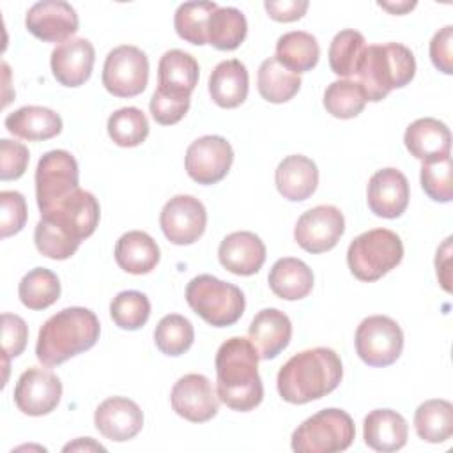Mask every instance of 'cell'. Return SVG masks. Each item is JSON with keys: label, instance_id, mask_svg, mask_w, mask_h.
<instances>
[{"label": "cell", "instance_id": "1", "mask_svg": "<svg viewBox=\"0 0 453 453\" xmlns=\"http://www.w3.org/2000/svg\"><path fill=\"white\" fill-rule=\"evenodd\" d=\"M258 352L250 338L234 336L223 342L216 352L218 400L239 412L260 405L264 386L258 375Z\"/></svg>", "mask_w": 453, "mask_h": 453}, {"label": "cell", "instance_id": "2", "mask_svg": "<svg viewBox=\"0 0 453 453\" xmlns=\"http://www.w3.org/2000/svg\"><path fill=\"white\" fill-rule=\"evenodd\" d=\"M343 377L340 356L327 347H315L294 354L278 372L280 396L288 403H308L338 388Z\"/></svg>", "mask_w": 453, "mask_h": 453}, {"label": "cell", "instance_id": "3", "mask_svg": "<svg viewBox=\"0 0 453 453\" xmlns=\"http://www.w3.org/2000/svg\"><path fill=\"white\" fill-rule=\"evenodd\" d=\"M101 326L94 311L71 306L51 315L39 329L35 356L44 366H57L73 356L92 349L99 340Z\"/></svg>", "mask_w": 453, "mask_h": 453}, {"label": "cell", "instance_id": "4", "mask_svg": "<svg viewBox=\"0 0 453 453\" xmlns=\"http://www.w3.org/2000/svg\"><path fill=\"white\" fill-rule=\"evenodd\" d=\"M416 74L412 51L400 42L372 44L365 48L356 71L366 101H382L393 88H402Z\"/></svg>", "mask_w": 453, "mask_h": 453}, {"label": "cell", "instance_id": "5", "mask_svg": "<svg viewBox=\"0 0 453 453\" xmlns=\"http://www.w3.org/2000/svg\"><path fill=\"white\" fill-rule=\"evenodd\" d=\"M186 301L189 308L214 327L235 324L246 306L242 290L212 274L195 276L186 287Z\"/></svg>", "mask_w": 453, "mask_h": 453}, {"label": "cell", "instance_id": "6", "mask_svg": "<svg viewBox=\"0 0 453 453\" xmlns=\"http://www.w3.org/2000/svg\"><path fill=\"white\" fill-rule=\"evenodd\" d=\"M403 258L402 239L388 228L359 234L347 250L350 273L361 281H377Z\"/></svg>", "mask_w": 453, "mask_h": 453}, {"label": "cell", "instance_id": "7", "mask_svg": "<svg viewBox=\"0 0 453 453\" xmlns=\"http://www.w3.org/2000/svg\"><path fill=\"white\" fill-rule=\"evenodd\" d=\"M356 435L352 418L342 409H322L304 419L292 434L296 453H334L347 449Z\"/></svg>", "mask_w": 453, "mask_h": 453}, {"label": "cell", "instance_id": "8", "mask_svg": "<svg viewBox=\"0 0 453 453\" xmlns=\"http://www.w3.org/2000/svg\"><path fill=\"white\" fill-rule=\"evenodd\" d=\"M354 343L357 356L368 366H389L402 354L403 333L391 317L372 315L357 326Z\"/></svg>", "mask_w": 453, "mask_h": 453}, {"label": "cell", "instance_id": "9", "mask_svg": "<svg viewBox=\"0 0 453 453\" xmlns=\"http://www.w3.org/2000/svg\"><path fill=\"white\" fill-rule=\"evenodd\" d=\"M101 80L110 94L117 97H134L147 87L149 58L136 46H117L106 55Z\"/></svg>", "mask_w": 453, "mask_h": 453}, {"label": "cell", "instance_id": "10", "mask_svg": "<svg viewBox=\"0 0 453 453\" xmlns=\"http://www.w3.org/2000/svg\"><path fill=\"white\" fill-rule=\"evenodd\" d=\"M78 163L67 150L46 152L35 170V198L39 211L44 212L57 202L80 188Z\"/></svg>", "mask_w": 453, "mask_h": 453}, {"label": "cell", "instance_id": "11", "mask_svg": "<svg viewBox=\"0 0 453 453\" xmlns=\"http://www.w3.org/2000/svg\"><path fill=\"white\" fill-rule=\"evenodd\" d=\"M99 202L97 198L81 188L57 202L48 211L41 212V218L51 221L69 237L81 242L90 237L99 225Z\"/></svg>", "mask_w": 453, "mask_h": 453}, {"label": "cell", "instance_id": "12", "mask_svg": "<svg viewBox=\"0 0 453 453\" xmlns=\"http://www.w3.org/2000/svg\"><path fill=\"white\" fill-rule=\"evenodd\" d=\"M234 150L232 145L218 134H205L196 138L186 150V172L188 175L203 186L223 180L232 166Z\"/></svg>", "mask_w": 453, "mask_h": 453}, {"label": "cell", "instance_id": "13", "mask_svg": "<svg viewBox=\"0 0 453 453\" xmlns=\"http://www.w3.org/2000/svg\"><path fill=\"white\" fill-rule=\"evenodd\" d=\"M345 232V218L334 205H317L301 214L294 228L296 242L308 253L333 250Z\"/></svg>", "mask_w": 453, "mask_h": 453}, {"label": "cell", "instance_id": "14", "mask_svg": "<svg viewBox=\"0 0 453 453\" xmlns=\"http://www.w3.org/2000/svg\"><path fill=\"white\" fill-rule=\"evenodd\" d=\"M159 225L172 244H193L205 232L207 211L198 198L191 195H175L161 209Z\"/></svg>", "mask_w": 453, "mask_h": 453}, {"label": "cell", "instance_id": "15", "mask_svg": "<svg viewBox=\"0 0 453 453\" xmlns=\"http://www.w3.org/2000/svg\"><path fill=\"white\" fill-rule=\"evenodd\" d=\"M62 398L60 379L42 368L25 370L14 388V403L27 416H44L57 409Z\"/></svg>", "mask_w": 453, "mask_h": 453}, {"label": "cell", "instance_id": "16", "mask_svg": "<svg viewBox=\"0 0 453 453\" xmlns=\"http://www.w3.org/2000/svg\"><path fill=\"white\" fill-rule=\"evenodd\" d=\"M27 30L44 42H65L78 32L80 21L74 7L64 0L34 4L25 16Z\"/></svg>", "mask_w": 453, "mask_h": 453}, {"label": "cell", "instance_id": "17", "mask_svg": "<svg viewBox=\"0 0 453 453\" xmlns=\"http://www.w3.org/2000/svg\"><path fill=\"white\" fill-rule=\"evenodd\" d=\"M172 409L191 423H205L218 414V395L211 380L202 373L180 377L170 393Z\"/></svg>", "mask_w": 453, "mask_h": 453}, {"label": "cell", "instance_id": "18", "mask_svg": "<svg viewBox=\"0 0 453 453\" xmlns=\"http://www.w3.org/2000/svg\"><path fill=\"white\" fill-rule=\"evenodd\" d=\"M409 196L407 177L396 168L377 170L368 180L366 202L379 218L395 219L402 216L409 205Z\"/></svg>", "mask_w": 453, "mask_h": 453}, {"label": "cell", "instance_id": "19", "mask_svg": "<svg viewBox=\"0 0 453 453\" xmlns=\"http://www.w3.org/2000/svg\"><path fill=\"white\" fill-rule=\"evenodd\" d=\"M94 425L106 439L124 442L142 430L143 412L136 402L126 396H110L97 405Z\"/></svg>", "mask_w": 453, "mask_h": 453}, {"label": "cell", "instance_id": "20", "mask_svg": "<svg viewBox=\"0 0 453 453\" xmlns=\"http://www.w3.org/2000/svg\"><path fill=\"white\" fill-rule=\"evenodd\" d=\"M96 51L88 39L76 37L65 42H60L51 51V73L55 80L64 87H80L83 85L94 67Z\"/></svg>", "mask_w": 453, "mask_h": 453}, {"label": "cell", "instance_id": "21", "mask_svg": "<svg viewBox=\"0 0 453 453\" xmlns=\"http://www.w3.org/2000/svg\"><path fill=\"white\" fill-rule=\"evenodd\" d=\"M218 258L232 274L251 276L258 273L265 262V244L253 232H232L221 241Z\"/></svg>", "mask_w": 453, "mask_h": 453}, {"label": "cell", "instance_id": "22", "mask_svg": "<svg viewBox=\"0 0 453 453\" xmlns=\"http://www.w3.org/2000/svg\"><path fill=\"white\" fill-rule=\"evenodd\" d=\"M403 142L411 156L423 163L439 161L451 152L449 127L432 117L418 119L405 129Z\"/></svg>", "mask_w": 453, "mask_h": 453}, {"label": "cell", "instance_id": "23", "mask_svg": "<svg viewBox=\"0 0 453 453\" xmlns=\"http://www.w3.org/2000/svg\"><path fill=\"white\" fill-rule=\"evenodd\" d=\"M248 338L260 359H274L292 338V322L278 308L260 310L250 324Z\"/></svg>", "mask_w": 453, "mask_h": 453}, {"label": "cell", "instance_id": "24", "mask_svg": "<svg viewBox=\"0 0 453 453\" xmlns=\"http://www.w3.org/2000/svg\"><path fill=\"white\" fill-rule=\"evenodd\" d=\"M274 180L283 198L290 202H303L310 198L317 189L319 168L310 157L303 154H292L280 161Z\"/></svg>", "mask_w": 453, "mask_h": 453}, {"label": "cell", "instance_id": "25", "mask_svg": "<svg viewBox=\"0 0 453 453\" xmlns=\"http://www.w3.org/2000/svg\"><path fill=\"white\" fill-rule=\"evenodd\" d=\"M409 437L405 418L393 409H375L366 414L363 423V439L375 451L402 449Z\"/></svg>", "mask_w": 453, "mask_h": 453}, {"label": "cell", "instance_id": "26", "mask_svg": "<svg viewBox=\"0 0 453 453\" xmlns=\"http://www.w3.org/2000/svg\"><path fill=\"white\" fill-rule=\"evenodd\" d=\"M250 78L246 65L237 60L219 62L209 76L211 99L221 108H237L248 97Z\"/></svg>", "mask_w": 453, "mask_h": 453}, {"label": "cell", "instance_id": "27", "mask_svg": "<svg viewBox=\"0 0 453 453\" xmlns=\"http://www.w3.org/2000/svg\"><path fill=\"white\" fill-rule=\"evenodd\" d=\"M7 131L28 142H41L62 131V119L57 111L44 106H21L4 120Z\"/></svg>", "mask_w": 453, "mask_h": 453}, {"label": "cell", "instance_id": "28", "mask_svg": "<svg viewBox=\"0 0 453 453\" xmlns=\"http://www.w3.org/2000/svg\"><path fill=\"white\" fill-rule=\"evenodd\" d=\"M115 262L129 274H147L159 264V246L147 232H126L115 244Z\"/></svg>", "mask_w": 453, "mask_h": 453}, {"label": "cell", "instance_id": "29", "mask_svg": "<svg viewBox=\"0 0 453 453\" xmlns=\"http://www.w3.org/2000/svg\"><path fill=\"white\" fill-rule=\"evenodd\" d=\"M198 62L182 50L166 51L157 64V88L191 97L198 83Z\"/></svg>", "mask_w": 453, "mask_h": 453}, {"label": "cell", "instance_id": "30", "mask_svg": "<svg viewBox=\"0 0 453 453\" xmlns=\"http://www.w3.org/2000/svg\"><path fill=\"white\" fill-rule=\"evenodd\" d=\"M267 281L274 296L285 301H297L311 292L313 273L303 260L285 257L273 264Z\"/></svg>", "mask_w": 453, "mask_h": 453}, {"label": "cell", "instance_id": "31", "mask_svg": "<svg viewBox=\"0 0 453 453\" xmlns=\"http://www.w3.org/2000/svg\"><path fill=\"white\" fill-rule=\"evenodd\" d=\"M276 60L288 71L299 74L311 71L320 57V48L315 35L304 30L283 34L276 42Z\"/></svg>", "mask_w": 453, "mask_h": 453}, {"label": "cell", "instance_id": "32", "mask_svg": "<svg viewBox=\"0 0 453 453\" xmlns=\"http://www.w3.org/2000/svg\"><path fill=\"white\" fill-rule=\"evenodd\" d=\"M258 94L274 104L290 101L301 88V76L281 65L276 57L265 58L257 74Z\"/></svg>", "mask_w": 453, "mask_h": 453}, {"label": "cell", "instance_id": "33", "mask_svg": "<svg viewBox=\"0 0 453 453\" xmlns=\"http://www.w3.org/2000/svg\"><path fill=\"white\" fill-rule=\"evenodd\" d=\"M414 428L426 442H444L453 434V405L448 400L434 398L423 402L414 412Z\"/></svg>", "mask_w": 453, "mask_h": 453}, {"label": "cell", "instance_id": "34", "mask_svg": "<svg viewBox=\"0 0 453 453\" xmlns=\"http://www.w3.org/2000/svg\"><path fill=\"white\" fill-rule=\"evenodd\" d=\"M248 34V21L235 7H218L207 23V44L221 51H232L241 46Z\"/></svg>", "mask_w": 453, "mask_h": 453}, {"label": "cell", "instance_id": "35", "mask_svg": "<svg viewBox=\"0 0 453 453\" xmlns=\"http://www.w3.org/2000/svg\"><path fill=\"white\" fill-rule=\"evenodd\" d=\"M18 296L28 310H46L60 297L58 276L46 267H35L21 278Z\"/></svg>", "mask_w": 453, "mask_h": 453}, {"label": "cell", "instance_id": "36", "mask_svg": "<svg viewBox=\"0 0 453 453\" xmlns=\"http://www.w3.org/2000/svg\"><path fill=\"white\" fill-rule=\"evenodd\" d=\"M365 37L361 32L347 28L338 32L331 44H329V67L334 74L343 76L345 80L349 76H354L359 65V60L365 53Z\"/></svg>", "mask_w": 453, "mask_h": 453}, {"label": "cell", "instance_id": "37", "mask_svg": "<svg viewBox=\"0 0 453 453\" xmlns=\"http://www.w3.org/2000/svg\"><path fill=\"white\" fill-rule=\"evenodd\" d=\"M216 9L218 5L214 2L180 4L173 16V27L177 35L195 46L207 44V23Z\"/></svg>", "mask_w": 453, "mask_h": 453}, {"label": "cell", "instance_id": "38", "mask_svg": "<svg viewBox=\"0 0 453 453\" xmlns=\"http://www.w3.org/2000/svg\"><path fill=\"white\" fill-rule=\"evenodd\" d=\"M106 129L119 147H136L149 136V120L140 108L126 106L108 117Z\"/></svg>", "mask_w": 453, "mask_h": 453}, {"label": "cell", "instance_id": "39", "mask_svg": "<svg viewBox=\"0 0 453 453\" xmlns=\"http://www.w3.org/2000/svg\"><path fill=\"white\" fill-rule=\"evenodd\" d=\"M365 104V92L356 80H336L324 92V108L336 119H354Z\"/></svg>", "mask_w": 453, "mask_h": 453}, {"label": "cell", "instance_id": "40", "mask_svg": "<svg viewBox=\"0 0 453 453\" xmlns=\"http://www.w3.org/2000/svg\"><path fill=\"white\" fill-rule=\"evenodd\" d=\"M193 340H195L193 324L179 313L165 315L154 329L156 347L166 356L184 354L193 345Z\"/></svg>", "mask_w": 453, "mask_h": 453}, {"label": "cell", "instance_id": "41", "mask_svg": "<svg viewBox=\"0 0 453 453\" xmlns=\"http://www.w3.org/2000/svg\"><path fill=\"white\" fill-rule=\"evenodd\" d=\"M110 315L115 326L120 329L136 331L149 320L150 303L147 296L138 290H124L113 297L110 304Z\"/></svg>", "mask_w": 453, "mask_h": 453}, {"label": "cell", "instance_id": "42", "mask_svg": "<svg viewBox=\"0 0 453 453\" xmlns=\"http://www.w3.org/2000/svg\"><path fill=\"white\" fill-rule=\"evenodd\" d=\"M34 242L41 255L53 260H65L73 257L80 246L78 241L69 237L51 221L41 218L34 230Z\"/></svg>", "mask_w": 453, "mask_h": 453}, {"label": "cell", "instance_id": "43", "mask_svg": "<svg viewBox=\"0 0 453 453\" xmlns=\"http://www.w3.org/2000/svg\"><path fill=\"white\" fill-rule=\"evenodd\" d=\"M421 188L434 202H451L453 198V179H451V156L423 163L421 166Z\"/></svg>", "mask_w": 453, "mask_h": 453}, {"label": "cell", "instance_id": "44", "mask_svg": "<svg viewBox=\"0 0 453 453\" xmlns=\"http://www.w3.org/2000/svg\"><path fill=\"white\" fill-rule=\"evenodd\" d=\"M189 104H191V97L188 96H177V94H170L161 88H156L150 97L149 108H150L152 119L157 124L172 126V124H177L188 113Z\"/></svg>", "mask_w": 453, "mask_h": 453}, {"label": "cell", "instance_id": "45", "mask_svg": "<svg viewBox=\"0 0 453 453\" xmlns=\"http://www.w3.org/2000/svg\"><path fill=\"white\" fill-rule=\"evenodd\" d=\"M0 205V230L5 239L23 230L27 223V202L19 191H2Z\"/></svg>", "mask_w": 453, "mask_h": 453}, {"label": "cell", "instance_id": "46", "mask_svg": "<svg viewBox=\"0 0 453 453\" xmlns=\"http://www.w3.org/2000/svg\"><path fill=\"white\" fill-rule=\"evenodd\" d=\"M28 149L14 140H0V179L12 180L19 179L28 166Z\"/></svg>", "mask_w": 453, "mask_h": 453}, {"label": "cell", "instance_id": "47", "mask_svg": "<svg viewBox=\"0 0 453 453\" xmlns=\"http://www.w3.org/2000/svg\"><path fill=\"white\" fill-rule=\"evenodd\" d=\"M28 340L27 322L14 313H2V347L9 357H18Z\"/></svg>", "mask_w": 453, "mask_h": 453}, {"label": "cell", "instance_id": "48", "mask_svg": "<svg viewBox=\"0 0 453 453\" xmlns=\"http://www.w3.org/2000/svg\"><path fill=\"white\" fill-rule=\"evenodd\" d=\"M453 27L446 25L444 28H441L439 32L434 34L432 41H430V58L432 64L442 71L444 74H451L453 73Z\"/></svg>", "mask_w": 453, "mask_h": 453}, {"label": "cell", "instance_id": "49", "mask_svg": "<svg viewBox=\"0 0 453 453\" xmlns=\"http://www.w3.org/2000/svg\"><path fill=\"white\" fill-rule=\"evenodd\" d=\"M264 7H265L269 18H273L274 21L288 23V21L301 19L304 16V12L308 9V2L306 0H283V2L267 0V2H264Z\"/></svg>", "mask_w": 453, "mask_h": 453}, {"label": "cell", "instance_id": "50", "mask_svg": "<svg viewBox=\"0 0 453 453\" xmlns=\"http://www.w3.org/2000/svg\"><path fill=\"white\" fill-rule=\"evenodd\" d=\"M104 451V446H101L99 442H94L90 437H80L74 442H69L64 446V451Z\"/></svg>", "mask_w": 453, "mask_h": 453}, {"label": "cell", "instance_id": "51", "mask_svg": "<svg viewBox=\"0 0 453 453\" xmlns=\"http://www.w3.org/2000/svg\"><path fill=\"white\" fill-rule=\"evenodd\" d=\"M379 7L389 11L391 14H405L407 11L416 7V2H396V4H389V2H379Z\"/></svg>", "mask_w": 453, "mask_h": 453}]
</instances>
